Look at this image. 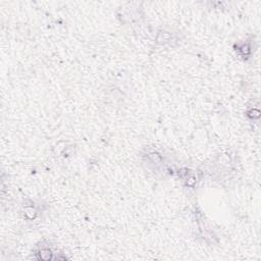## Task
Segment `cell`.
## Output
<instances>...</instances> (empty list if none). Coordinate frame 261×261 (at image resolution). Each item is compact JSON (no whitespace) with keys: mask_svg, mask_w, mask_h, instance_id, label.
<instances>
[{"mask_svg":"<svg viewBox=\"0 0 261 261\" xmlns=\"http://www.w3.org/2000/svg\"><path fill=\"white\" fill-rule=\"evenodd\" d=\"M25 213H26V216H27L28 218H30V219H33L34 217L36 216V210L33 208V207H28V208H26Z\"/></svg>","mask_w":261,"mask_h":261,"instance_id":"obj_2","label":"cell"},{"mask_svg":"<svg viewBox=\"0 0 261 261\" xmlns=\"http://www.w3.org/2000/svg\"><path fill=\"white\" fill-rule=\"evenodd\" d=\"M149 157H151V158L153 159V161H155V162H159V161L161 160L160 156H159L158 154H156V153H152V154L149 155Z\"/></svg>","mask_w":261,"mask_h":261,"instance_id":"obj_3","label":"cell"},{"mask_svg":"<svg viewBox=\"0 0 261 261\" xmlns=\"http://www.w3.org/2000/svg\"><path fill=\"white\" fill-rule=\"evenodd\" d=\"M39 258L42 260H49L51 259V252L48 249H42L39 252Z\"/></svg>","mask_w":261,"mask_h":261,"instance_id":"obj_1","label":"cell"}]
</instances>
